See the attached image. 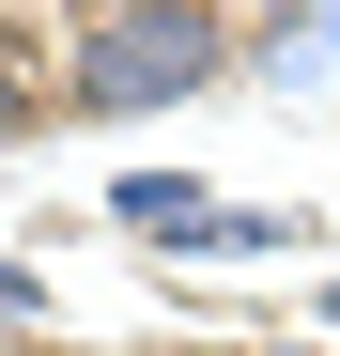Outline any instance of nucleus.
<instances>
[{"label":"nucleus","mask_w":340,"mask_h":356,"mask_svg":"<svg viewBox=\"0 0 340 356\" xmlns=\"http://www.w3.org/2000/svg\"><path fill=\"white\" fill-rule=\"evenodd\" d=\"M201 356H325V341H201Z\"/></svg>","instance_id":"nucleus-5"},{"label":"nucleus","mask_w":340,"mask_h":356,"mask_svg":"<svg viewBox=\"0 0 340 356\" xmlns=\"http://www.w3.org/2000/svg\"><path fill=\"white\" fill-rule=\"evenodd\" d=\"M31 124H46V31H31V16H0V155H16Z\"/></svg>","instance_id":"nucleus-3"},{"label":"nucleus","mask_w":340,"mask_h":356,"mask_svg":"<svg viewBox=\"0 0 340 356\" xmlns=\"http://www.w3.org/2000/svg\"><path fill=\"white\" fill-rule=\"evenodd\" d=\"M325 325H340V279H325Z\"/></svg>","instance_id":"nucleus-7"},{"label":"nucleus","mask_w":340,"mask_h":356,"mask_svg":"<svg viewBox=\"0 0 340 356\" xmlns=\"http://www.w3.org/2000/svg\"><path fill=\"white\" fill-rule=\"evenodd\" d=\"M0 325H46V279L31 264H0Z\"/></svg>","instance_id":"nucleus-4"},{"label":"nucleus","mask_w":340,"mask_h":356,"mask_svg":"<svg viewBox=\"0 0 340 356\" xmlns=\"http://www.w3.org/2000/svg\"><path fill=\"white\" fill-rule=\"evenodd\" d=\"M0 356H78V341H0Z\"/></svg>","instance_id":"nucleus-6"},{"label":"nucleus","mask_w":340,"mask_h":356,"mask_svg":"<svg viewBox=\"0 0 340 356\" xmlns=\"http://www.w3.org/2000/svg\"><path fill=\"white\" fill-rule=\"evenodd\" d=\"M108 217H124L139 248H216V264H278L309 232V202H216V186H186V170H124Z\"/></svg>","instance_id":"nucleus-2"},{"label":"nucleus","mask_w":340,"mask_h":356,"mask_svg":"<svg viewBox=\"0 0 340 356\" xmlns=\"http://www.w3.org/2000/svg\"><path fill=\"white\" fill-rule=\"evenodd\" d=\"M232 78V0H78L62 47V108L93 124H139V108H186Z\"/></svg>","instance_id":"nucleus-1"}]
</instances>
